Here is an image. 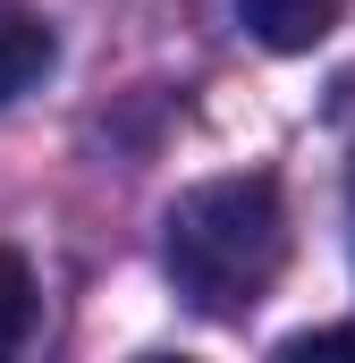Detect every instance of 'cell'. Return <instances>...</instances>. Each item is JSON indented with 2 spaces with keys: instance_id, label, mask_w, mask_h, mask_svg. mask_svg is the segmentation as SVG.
I'll return each instance as SVG.
<instances>
[{
  "instance_id": "cell-1",
  "label": "cell",
  "mask_w": 355,
  "mask_h": 363,
  "mask_svg": "<svg viewBox=\"0 0 355 363\" xmlns=\"http://www.w3.org/2000/svg\"><path fill=\"white\" fill-rule=\"evenodd\" d=\"M161 262L170 287L203 321H246L271 296V279L288 262V211L271 178H203L170 203L161 228Z\"/></svg>"
},
{
  "instance_id": "cell-2",
  "label": "cell",
  "mask_w": 355,
  "mask_h": 363,
  "mask_svg": "<svg viewBox=\"0 0 355 363\" xmlns=\"http://www.w3.org/2000/svg\"><path fill=\"white\" fill-rule=\"evenodd\" d=\"M339 17H347V0H237V26L263 51H313V43H330Z\"/></svg>"
},
{
  "instance_id": "cell-3",
  "label": "cell",
  "mask_w": 355,
  "mask_h": 363,
  "mask_svg": "<svg viewBox=\"0 0 355 363\" xmlns=\"http://www.w3.org/2000/svg\"><path fill=\"white\" fill-rule=\"evenodd\" d=\"M51 26L26 9V0H0V101H17V93H34L51 77Z\"/></svg>"
},
{
  "instance_id": "cell-4",
  "label": "cell",
  "mask_w": 355,
  "mask_h": 363,
  "mask_svg": "<svg viewBox=\"0 0 355 363\" xmlns=\"http://www.w3.org/2000/svg\"><path fill=\"white\" fill-rule=\"evenodd\" d=\"M26 338H34V271H26V254L0 245V355H17Z\"/></svg>"
}]
</instances>
